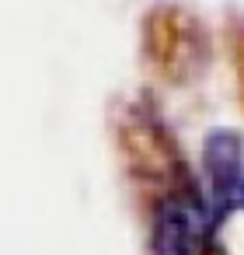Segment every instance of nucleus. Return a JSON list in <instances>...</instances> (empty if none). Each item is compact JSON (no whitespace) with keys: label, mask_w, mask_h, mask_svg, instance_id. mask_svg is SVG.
<instances>
[{"label":"nucleus","mask_w":244,"mask_h":255,"mask_svg":"<svg viewBox=\"0 0 244 255\" xmlns=\"http://www.w3.org/2000/svg\"><path fill=\"white\" fill-rule=\"evenodd\" d=\"M220 224L209 210L199 175L178 171L147 210V248L150 255H216Z\"/></svg>","instance_id":"f257e3e1"},{"label":"nucleus","mask_w":244,"mask_h":255,"mask_svg":"<svg viewBox=\"0 0 244 255\" xmlns=\"http://www.w3.org/2000/svg\"><path fill=\"white\" fill-rule=\"evenodd\" d=\"M237 213H244V192H241V203H237Z\"/></svg>","instance_id":"7ed1b4c3"},{"label":"nucleus","mask_w":244,"mask_h":255,"mask_svg":"<svg viewBox=\"0 0 244 255\" xmlns=\"http://www.w3.org/2000/svg\"><path fill=\"white\" fill-rule=\"evenodd\" d=\"M199 182L209 199V210L220 224L237 213L241 192H244V133L234 126H216L202 136L199 147Z\"/></svg>","instance_id":"f03ea898"}]
</instances>
